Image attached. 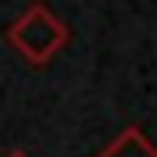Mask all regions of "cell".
I'll list each match as a JSON object with an SVG mask.
<instances>
[{
    "instance_id": "3957f363",
    "label": "cell",
    "mask_w": 157,
    "mask_h": 157,
    "mask_svg": "<svg viewBox=\"0 0 157 157\" xmlns=\"http://www.w3.org/2000/svg\"><path fill=\"white\" fill-rule=\"evenodd\" d=\"M4 157H28V154H25V150H7Z\"/></svg>"
},
{
    "instance_id": "6da1fadb",
    "label": "cell",
    "mask_w": 157,
    "mask_h": 157,
    "mask_svg": "<svg viewBox=\"0 0 157 157\" xmlns=\"http://www.w3.org/2000/svg\"><path fill=\"white\" fill-rule=\"evenodd\" d=\"M67 39H70L67 25H63L45 4H32L28 11L7 28L11 49H17L32 67H45V63L67 45Z\"/></svg>"
},
{
    "instance_id": "7a4b0ae2",
    "label": "cell",
    "mask_w": 157,
    "mask_h": 157,
    "mask_svg": "<svg viewBox=\"0 0 157 157\" xmlns=\"http://www.w3.org/2000/svg\"><path fill=\"white\" fill-rule=\"evenodd\" d=\"M98 157H157V147L143 136L140 126H129V129H122V133H119Z\"/></svg>"
}]
</instances>
